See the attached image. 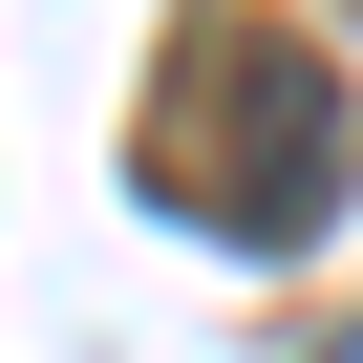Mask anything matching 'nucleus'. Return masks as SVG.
<instances>
[{
    "label": "nucleus",
    "mask_w": 363,
    "mask_h": 363,
    "mask_svg": "<svg viewBox=\"0 0 363 363\" xmlns=\"http://www.w3.org/2000/svg\"><path fill=\"white\" fill-rule=\"evenodd\" d=\"M150 171L193 193L235 257H299L320 214H342V86H320V43H193V86L150 107Z\"/></svg>",
    "instance_id": "1"
},
{
    "label": "nucleus",
    "mask_w": 363,
    "mask_h": 363,
    "mask_svg": "<svg viewBox=\"0 0 363 363\" xmlns=\"http://www.w3.org/2000/svg\"><path fill=\"white\" fill-rule=\"evenodd\" d=\"M320 363H363V342H320Z\"/></svg>",
    "instance_id": "2"
}]
</instances>
